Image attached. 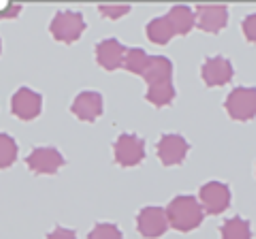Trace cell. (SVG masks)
I'll list each match as a JSON object with an SVG mask.
<instances>
[{"label":"cell","instance_id":"cell-1","mask_svg":"<svg viewBox=\"0 0 256 239\" xmlns=\"http://www.w3.org/2000/svg\"><path fill=\"white\" fill-rule=\"evenodd\" d=\"M166 220H169V226L180 230V233H192L196 230L198 226L203 224V218H205V212L198 198L194 196H175L173 201L166 205Z\"/></svg>","mask_w":256,"mask_h":239},{"label":"cell","instance_id":"cell-2","mask_svg":"<svg viewBox=\"0 0 256 239\" xmlns=\"http://www.w3.org/2000/svg\"><path fill=\"white\" fill-rule=\"evenodd\" d=\"M50 32L58 43L73 45L86 32V20L77 11H58L50 24Z\"/></svg>","mask_w":256,"mask_h":239},{"label":"cell","instance_id":"cell-3","mask_svg":"<svg viewBox=\"0 0 256 239\" xmlns=\"http://www.w3.org/2000/svg\"><path fill=\"white\" fill-rule=\"evenodd\" d=\"M224 109L235 122H250L256 118V88H235L224 100Z\"/></svg>","mask_w":256,"mask_h":239},{"label":"cell","instance_id":"cell-4","mask_svg":"<svg viewBox=\"0 0 256 239\" xmlns=\"http://www.w3.org/2000/svg\"><path fill=\"white\" fill-rule=\"evenodd\" d=\"M114 156L120 166H137L146 160V141L137 134H120L114 143Z\"/></svg>","mask_w":256,"mask_h":239},{"label":"cell","instance_id":"cell-5","mask_svg":"<svg viewBox=\"0 0 256 239\" xmlns=\"http://www.w3.org/2000/svg\"><path fill=\"white\" fill-rule=\"evenodd\" d=\"M198 198H201V207L210 216H218V214L226 212L230 207V188L222 182H207L198 190Z\"/></svg>","mask_w":256,"mask_h":239},{"label":"cell","instance_id":"cell-6","mask_svg":"<svg viewBox=\"0 0 256 239\" xmlns=\"http://www.w3.org/2000/svg\"><path fill=\"white\" fill-rule=\"evenodd\" d=\"M26 164L36 175H56L66 164V160L56 148H34L26 156Z\"/></svg>","mask_w":256,"mask_h":239},{"label":"cell","instance_id":"cell-7","mask_svg":"<svg viewBox=\"0 0 256 239\" xmlns=\"http://www.w3.org/2000/svg\"><path fill=\"white\" fill-rule=\"evenodd\" d=\"M11 111L24 122H32L43 111V96L38 92H32L30 88H20L11 98Z\"/></svg>","mask_w":256,"mask_h":239},{"label":"cell","instance_id":"cell-8","mask_svg":"<svg viewBox=\"0 0 256 239\" xmlns=\"http://www.w3.org/2000/svg\"><path fill=\"white\" fill-rule=\"evenodd\" d=\"M139 235L146 239H158L169 230V220L162 207H143L137 216Z\"/></svg>","mask_w":256,"mask_h":239},{"label":"cell","instance_id":"cell-9","mask_svg":"<svg viewBox=\"0 0 256 239\" xmlns=\"http://www.w3.org/2000/svg\"><path fill=\"white\" fill-rule=\"evenodd\" d=\"M190 152V143L182 134H162L158 143V158L164 166H180Z\"/></svg>","mask_w":256,"mask_h":239},{"label":"cell","instance_id":"cell-10","mask_svg":"<svg viewBox=\"0 0 256 239\" xmlns=\"http://www.w3.org/2000/svg\"><path fill=\"white\" fill-rule=\"evenodd\" d=\"M233 64L230 60L222 58V56H216V58H210L203 62L201 66V77L207 88H218V86H226L233 82Z\"/></svg>","mask_w":256,"mask_h":239},{"label":"cell","instance_id":"cell-11","mask_svg":"<svg viewBox=\"0 0 256 239\" xmlns=\"http://www.w3.org/2000/svg\"><path fill=\"white\" fill-rule=\"evenodd\" d=\"M126 58V47L118 38H105V41L96 43V62L100 68L114 73L120 66H124Z\"/></svg>","mask_w":256,"mask_h":239},{"label":"cell","instance_id":"cell-12","mask_svg":"<svg viewBox=\"0 0 256 239\" xmlns=\"http://www.w3.org/2000/svg\"><path fill=\"white\" fill-rule=\"evenodd\" d=\"M196 28L203 32L218 34L228 26V6H196Z\"/></svg>","mask_w":256,"mask_h":239},{"label":"cell","instance_id":"cell-13","mask_svg":"<svg viewBox=\"0 0 256 239\" xmlns=\"http://www.w3.org/2000/svg\"><path fill=\"white\" fill-rule=\"evenodd\" d=\"M70 111L82 120V122H96L102 111H105V100H102V94L98 92H82L77 94V98L70 105Z\"/></svg>","mask_w":256,"mask_h":239},{"label":"cell","instance_id":"cell-14","mask_svg":"<svg viewBox=\"0 0 256 239\" xmlns=\"http://www.w3.org/2000/svg\"><path fill=\"white\" fill-rule=\"evenodd\" d=\"M143 79L148 82V86L173 82V62L164 58V56H152L146 73H143Z\"/></svg>","mask_w":256,"mask_h":239},{"label":"cell","instance_id":"cell-15","mask_svg":"<svg viewBox=\"0 0 256 239\" xmlns=\"http://www.w3.org/2000/svg\"><path fill=\"white\" fill-rule=\"evenodd\" d=\"M166 20H169L171 28L175 36H186L192 28L196 26V15H194V9H190V6H173V9L164 15Z\"/></svg>","mask_w":256,"mask_h":239},{"label":"cell","instance_id":"cell-16","mask_svg":"<svg viewBox=\"0 0 256 239\" xmlns=\"http://www.w3.org/2000/svg\"><path fill=\"white\" fill-rule=\"evenodd\" d=\"M146 34L154 45H166L175 36L171 24L166 18H156L146 26Z\"/></svg>","mask_w":256,"mask_h":239},{"label":"cell","instance_id":"cell-17","mask_svg":"<svg viewBox=\"0 0 256 239\" xmlns=\"http://www.w3.org/2000/svg\"><path fill=\"white\" fill-rule=\"evenodd\" d=\"M146 100L154 107H166L175 100V86L173 82L169 84H158V86H150L146 92Z\"/></svg>","mask_w":256,"mask_h":239},{"label":"cell","instance_id":"cell-18","mask_svg":"<svg viewBox=\"0 0 256 239\" xmlns=\"http://www.w3.org/2000/svg\"><path fill=\"white\" fill-rule=\"evenodd\" d=\"M220 237L222 239H252V226L248 220L235 216L222 224Z\"/></svg>","mask_w":256,"mask_h":239},{"label":"cell","instance_id":"cell-19","mask_svg":"<svg viewBox=\"0 0 256 239\" xmlns=\"http://www.w3.org/2000/svg\"><path fill=\"white\" fill-rule=\"evenodd\" d=\"M150 58L152 56L141 50V47H132V50H126V58H124V68L128 70V73L132 75H141L146 73V68L150 64Z\"/></svg>","mask_w":256,"mask_h":239},{"label":"cell","instance_id":"cell-20","mask_svg":"<svg viewBox=\"0 0 256 239\" xmlns=\"http://www.w3.org/2000/svg\"><path fill=\"white\" fill-rule=\"evenodd\" d=\"M18 160V143L11 134L0 132V169H9Z\"/></svg>","mask_w":256,"mask_h":239},{"label":"cell","instance_id":"cell-21","mask_svg":"<svg viewBox=\"0 0 256 239\" xmlns=\"http://www.w3.org/2000/svg\"><path fill=\"white\" fill-rule=\"evenodd\" d=\"M88 239H124L122 230H120L116 224H109V222H98L92 230Z\"/></svg>","mask_w":256,"mask_h":239},{"label":"cell","instance_id":"cell-22","mask_svg":"<svg viewBox=\"0 0 256 239\" xmlns=\"http://www.w3.org/2000/svg\"><path fill=\"white\" fill-rule=\"evenodd\" d=\"M98 13L105 15L107 20H120L130 13V6H98Z\"/></svg>","mask_w":256,"mask_h":239},{"label":"cell","instance_id":"cell-23","mask_svg":"<svg viewBox=\"0 0 256 239\" xmlns=\"http://www.w3.org/2000/svg\"><path fill=\"white\" fill-rule=\"evenodd\" d=\"M244 36L248 38L250 43H256V13L248 15V18L244 20Z\"/></svg>","mask_w":256,"mask_h":239},{"label":"cell","instance_id":"cell-24","mask_svg":"<svg viewBox=\"0 0 256 239\" xmlns=\"http://www.w3.org/2000/svg\"><path fill=\"white\" fill-rule=\"evenodd\" d=\"M20 13H22L20 4H13V2H2L0 4V20H15Z\"/></svg>","mask_w":256,"mask_h":239},{"label":"cell","instance_id":"cell-25","mask_svg":"<svg viewBox=\"0 0 256 239\" xmlns=\"http://www.w3.org/2000/svg\"><path fill=\"white\" fill-rule=\"evenodd\" d=\"M47 239H77V233L73 228H62V226H58V228H54L50 235H47Z\"/></svg>","mask_w":256,"mask_h":239},{"label":"cell","instance_id":"cell-26","mask_svg":"<svg viewBox=\"0 0 256 239\" xmlns=\"http://www.w3.org/2000/svg\"><path fill=\"white\" fill-rule=\"evenodd\" d=\"M0 54H2V41H0Z\"/></svg>","mask_w":256,"mask_h":239}]
</instances>
